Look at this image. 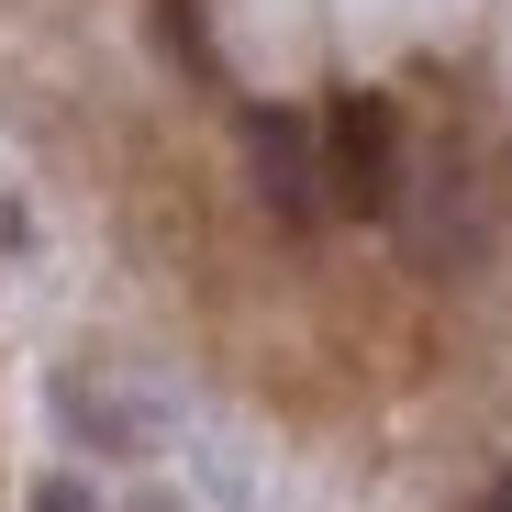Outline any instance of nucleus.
I'll return each instance as SVG.
<instances>
[{
	"label": "nucleus",
	"mask_w": 512,
	"mask_h": 512,
	"mask_svg": "<svg viewBox=\"0 0 512 512\" xmlns=\"http://www.w3.org/2000/svg\"><path fill=\"white\" fill-rule=\"evenodd\" d=\"M245 167H256V201L279 223H323V156H312V123L301 112H245Z\"/></svg>",
	"instance_id": "obj_2"
},
{
	"label": "nucleus",
	"mask_w": 512,
	"mask_h": 512,
	"mask_svg": "<svg viewBox=\"0 0 512 512\" xmlns=\"http://www.w3.org/2000/svg\"><path fill=\"white\" fill-rule=\"evenodd\" d=\"M56 423H67V435H101L112 457H156L167 401H112V390H90V379H56Z\"/></svg>",
	"instance_id": "obj_3"
},
{
	"label": "nucleus",
	"mask_w": 512,
	"mask_h": 512,
	"mask_svg": "<svg viewBox=\"0 0 512 512\" xmlns=\"http://www.w3.org/2000/svg\"><path fill=\"white\" fill-rule=\"evenodd\" d=\"M34 512H101V490H90V479H67V468H56V479H34Z\"/></svg>",
	"instance_id": "obj_4"
},
{
	"label": "nucleus",
	"mask_w": 512,
	"mask_h": 512,
	"mask_svg": "<svg viewBox=\"0 0 512 512\" xmlns=\"http://www.w3.org/2000/svg\"><path fill=\"white\" fill-rule=\"evenodd\" d=\"M490 512H512V479H501V490H490Z\"/></svg>",
	"instance_id": "obj_5"
},
{
	"label": "nucleus",
	"mask_w": 512,
	"mask_h": 512,
	"mask_svg": "<svg viewBox=\"0 0 512 512\" xmlns=\"http://www.w3.org/2000/svg\"><path fill=\"white\" fill-rule=\"evenodd\" d=\"M312 156H323V201L401 212V112H390L379 90H346V101H334V134H323Z\"/></svg>",
	"instance_id": "obj_1"
}]
</instances>
